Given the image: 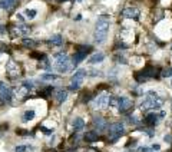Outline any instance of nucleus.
<instances>
[{
	"label": "nucleus",
	"mask_w": 172,
	"mask_h": 152,
	"mask_svg": "<svg viewBox=\"0 0 172 152\" xmlns=\"http://www.w3.org/2000/svg\"><path fill=\"white\" fill-rule=\"evenodd\" d=\"M108 106H109V109H112V111H118V108H119V99L118 98H110Z\"/></svg>",
	"instance_id": "obj_20"
},
{
	"label": "nucleus",
	"mask_w": 172,
	"mask_h": 152,
	"mask_svg": "<svg viewBox=\"0 0 172 152\" xmlns=\"http://www.w3.org/2000/svg\"><path fill=\"white\" fill-rule=\"evenodd\" d=\"M123 132H125V125L122 122H115V123H112V125L108 126V136L112 138V139L121 136Z\"/></svg>",
	"instance_id": "obj_5"
},
{
	"label": "nucleus",
	"mask_w": 172,
	"mask_h": 152,
	"mask_svg": "<svg viewBox=\"0 0 172 152\" xmlns=\"http://www.w3.org/2000/svg\"><path fill=\"white\" fill-rule=\"evenodd\" d=\"M98 138V134L96 132H88L86 135H85V139L89 141V142H92V141H95Z\"/></svg>",
	"instance_id": "obj_23"
},
{
	"label": "nucleus",
	"mask_w": 172,
	"mask_h": 152,
	"mask_svg": "<svg viewBox=\"0 0 172 152\" xmlns=\"http://www.w3.org/2000/svg\"><path fill=\"white\" fill-rule=\"evenodd\" d=\"M67 95H69V92H67L66 89H58V91L55 92L56 102H58V103H63L67 99Z\"/></svg>",
	"instance_id": "obj_11"
},
{
	"label": "nucleus",
	"mask_w": 172,
	"mask_h": 152,
	"mask_svg": "<svg viewBox=\"0 0 172 152\" xmlns=\"http://www.w3.org/2000/svg\"><path fill=\"white\" fill-rule=\"evenodd\" d=\"M53 68L59 73H66L70 69V59L66 53H56L53 55Z\"/></svg>",
	"instance_id": "obj_3"
},
{
	"label": "nucleus",
	"mask_w": 172,
	"mask_h": 152,
	"mask_svg": "<svg viewBox=\"0 0 172 152\" xmlns=\"http://www.w3.org/2000/svg\"><path fill=\"white\" fill-rule=\"evenodd\" d=\"M119 99V108H118V111L119 112H126L129 108H132V101L129 98H126V96H121Z\"/></svg>",
	"instance_id": "obj_10"
},
{
	"label": "nucleus",
	"mask_w": 172,
	"mask_h": 152,
	"mask_svg": "<svg viewBox=\"0 0 172 152\" xmlns=\"http://www.w3.org/2000/svg\"><path fill=\"white\" fill-rule=\"evenodd\" d=\"M62 2H65V0H62Z\"/></svg>",
	"instance_id": "obj_35"
},
{
	"label": "nucleus",
	"mask_w": 172,
	"mask_h": 152,
	"mask_svg": "<svg viewBox=\"0 0 172 152\" xmlns=\"http://www.w3.org/2000/svg\"><path fill=\"white\" fill-rule=\"evenodd\" d=\"M14 33H16L17 36H25V35H27V33H30V27L29 26H26L22 23L20 26H17L16 29H14Z\"/></svg>",
	"instance_id": "obj_15"
},
{
	"label": "nucleus",
	"mask_w": 172,
	"mask_h": 152,
	"mask_svg": "<svg viewBox=\"0 0 172 152\" xmlns=\"http://www.w3.org/2000/svg\"><path fill=\"white\" fill-rule=\"evenodd\" d=\"M162 75H164V78H172V69H166Z\"/></svg>",
	"instance_id": "obj_29"
},
{
	"label": "nucleus",
	"mask_w": 172,
	"mask_h": 152,
	"mask_svg": "<svg viewBox=\"0 0 172 152\" xmlns=\"http://www.w3.org/2000/svg\"><path fill=\"white\" fill-rule=\"evenodd\" d=\"M88 75V72L85 69H79L78 72H75V75L72 76V80H70V85H69V89L70 91H78L80 86H82V83H83V79L85 76Z\"/></svg>",
	"instance_id": "obj_4"
},
{
	"label": "nucleus",
	"mask_w": 172,
	"mask_h": 152,
	"mask_svg": "<svg viewBox=\"0 0 172 152\" xmlns=\"http://www.w3.org/2000/svg\"><path fill=\"white\" fill-rule=\"evenodd\" d=\"M40 66H42L43 69H47V70L50 69V65H49V60H47V59H43V60H42V65H40Z\"/></svg>",
	"instance_id": "obj_28"
},
{
	"label": "nucleus",
	"mask_w": 172,
	"mask_h": 152,
	"mask_svg": "<svg viewBox=\"0 0 172 152\" xmlns=\"http://www.w3.org/2000/svg\"><path fill=\"white\" fill-rule=\"evenodd\" d=\"M27 149H29V146H26V145H19V146H16L14 151L16 152H26Z\"/></svg>",
	"instance_id": "obj_27"
},
{
	"label": "nucleus",
	"mask_w": 172,
	"mask_h": 152,
	"mask_svg": "<svg viewBox=\"0 0 172 152\" xmlns=\"http://www.w3.org/2000/svg\"><path fill=\"white\" fill-rule=\"evenodd\" d=\"M17 0H0V9L3 10H10L16 4Z\"/></svg>",
	"instance_id": "obj_16"
},
{
	"label": "nucleus",
	"mask_w": 172,
	"mask_h": 152,
	"mask_svg": "<svg viewBox=\"0 0 172 152\" xmlns=\"http://www.w3.org/2000/svg\"><path fill=\"white\" fill-rule=\"evenodd\" d=\"M171 103H172V101H171Z\"/></svg>",
	"instance_id": "obj_36"
},
{
	"label": "nucleus",
	"mask_w": 172,
	"mask_h": 152,
	"mask_svg": "<svg viewBox=\"0 0 172 152\" xmlns=\"http://www.w3.org/2000/svg\"><path fill=\"white\" fill-rule=\"evenodd\" d=\"M83 128H85V121L82 118H75V121H73V129L75 131H82Z\"/></svg>",
	"instance_id": "obj_17"
},
{
	"label": "nucleus",
	"mask_w": 172,
	"mask_h": 152,
	"mask_svg": "<svg viewBox=\"0 0 172 152\" xmlns=\"http://www.w3.org/2000/svg\"><path fill=\"white\" fill-rule=\"evenodd\" d=\"M93 125L98 129V132H102V131H105V129H108V123L105 122V119H102V118H95Z\"/></svg>",
	"instance_id": "obj_14"
},
{
	"label": "nucleus",
	"mask_w": 172,
	"mask_h": 152,
	"mask_svg": "<svg viewBox=\"0 0 172 152\" xmlns=\"http://www.w3.org/2000/svg\"><path fill=\"white\" fill-rule=\"evenodd\" d=\"M50 43L53 46H62L63 45V37L60 35H53L50 37Z\"/></svg>",
	"instance_id": "obj_18"
},
{
	"label": "nucleus",
	"mask_w": 172,
	"mask_h": 152,
	"mask_svg": "<svg viewBox=\"0 0 172 152\" xmlns=\"http://www.w3.org/2000/svg\"><path fill=\"white\" fill-rule=\"evenodd\" d=\"M34 40H32V39H25L23 40V45L25 46H29V47H33V46H36V43H33Z\"/></svg>",
	"instance_id": "obj_25"
},
{
	"label": "nucleus",
	"mask_w": 172,
	"mask_h": 152,
	"mask_svg": "<svg viewBox=\"0 0 172 152\" xmlns=\"http://www.w3.org/2000/svg\"><path fill=\"white\" fill-rule=\"evenodd\" d=\"M16 20H19L20 23H23V22H25V19H23V16H22V14H16Z\"/></svg>",
	"instance_id": "obj_32"
},
{
	"label": "nucleus",
	"mask_w": 172,
	"mask_h": 152,
	"mask_svg": "<svg viewBox=\"0 0 172 152\" xmlns=\"http://www.w3.org/2000/svg\"><path fill=\"white\" fill-rule=\"evenodd\" d=\"M23 86L25 88H27V89H33L34 88V85H33V82H32V80H25V82H23Z\"/></svg>",
	"instance_id": "obj_26"
},
{
	"label": "nucleus",
	"mask_w": 172,
	"mask_h": 152,
	"mask_svg": "<svg viewBox=\"0 0 172 152\" xmlns=\"http://www.w3.org/2000/svg\"><path fill=\"white\" fill-rule=\"evenodd\" d=\"M162 105H164V99L158 95V92L149 91V92H146L143 101L141 102V105H139V111H142V112L156 111V109H159Z\"/></svg>",
	"instance_id": "obj_2"
},
{
	"label": "nucleus",
	"mask_w": 172,
	"mask_h": 152,
	"mask_svg": "<svg viewBox=\"0 0 172 152\" xmlns=\"http://www.w3.org/2000/svg\"><path fill=\"white\" fill-rule=\"evenodd\" d=\"M105 60V55L102 53V52H98V53H93L90 58H89L88 63L90 65H95V63H101V62Z\"/></svg>",
	"instance_id": "obj_12"
},
{
	"label": "nucleus",
	"mask_w": 172,
	"mask_h": 152,
	"mask_svg": "<svg viewBox=\"0 0 172 152\" xmlns=\"http://www.w3.org/2000/svg\"><path fill=\"white\" fill-rule=\"evenodd\" d=\"M122 17H125V19H138L139 14H141V10L138 7H135V6H128L122 10Z\"/></svg>",
	"instance_id": "obj_7"
},
{
	"label": "nucleus",
	"mask_w": 172,
	"mask_h": 152,
	"mask_svg": "<svg viewBox=\"0 0 172 152\" xmlns=\"http://www.w3.org/2000/svg\"><path fill=\"white\" fill-rule=\"evenodd\" d=\"M129 121H130V123H134V125H136V123H139L138 122V118L135 115H132V116H129Z\"/></svg>",
	"instance_id": "obj_30"
},
{
	"label": "nucleus",
	"mask_w": 172,
	"mask_h": 152,
	"mask_svg": "<svg viewBox=\"0 0 172 152\" xmlns=\"http://www.w3.org/2000/svg\"><path fill=\"white\" fill-rule=\"evenodd\" d=\"M139 151H141V152H155L152 148H141Z\"/></svg>",
	"instance_id": "obj_31"
},
{
	"label": "nucleus",
	"mask_w": 172,
	"mask_h": 152,
	"mask_svg": "<svg viewBox=\"0 0 172 152\" xmlns=\"http://www.w3.org/2000/svg\"><path fill=\"white\" fill-rule=\"evenodd\" d=\"M109 93L108 92H102L99 96H98L95 101H93V108L95 109H105V108H108V103H109Z\"/></svg>",
	"instance_id": "obj_6"
},
{
	"label": "nucleus",
	"mask_w": 172,
	"mask_h": 152,
	"mask_svg": "<svg viewBox=\"0 0 172 152\" xmlns=\"http://www.w3.org/2000/svg\"><path fill=\"white\" fill-rule=\"evenodd\" d=\"M85 58H86V52H78L76 56H75V59H73V66H78Z\"/></svg>",
	"instance_id": "obj_19"
},
{
	"label": "nucleus",
	"mask_w": 172,
	"mask_h": 152,
	"mask_svg": "<svg viewBox=\"0 0 172 152\" xmlns=\"http://www.w3.org/2000/svg\"><path fill=\"white\" fill-rule=\"evenodd\" d=\"M6 72L9 73V76H12V78H17L19 76V66L14 63L13 60H9L7 65H6Z\"/></svg>",
	"instance_id": "obj_9"
},
{
	"label": "nucleus",
	"mask_w": 172,
	"mask_h": 152,
	"mask_svg": "<svg viewBox=\"0 0 172 152\" xmlns=\"http://www.w3.org/2000/svg\"><path fill=\"white\" fill-rule=\"evenodd\" d=\"M0 99H3V102H9L12 99V91L4 82H0Z\"/></svg>",
	"instance_id": "obj_8"
},
{
	"label": "nucleus",
	"mask_w": 172,
	"mask_h": 152,
	"mask_svg": "<svg viewBox=\"0 0 172 152\" xmlns=\"http://www.w3.org/2000/svg\"><path fill=\"white\" fill-rule=\"evenodd\" d=\"M132 63H134V66H141L143 65V59L139 58V56H134L132 58Z\"/></svg>",
	"instance_id": "obj_24"
},
{
	"label": "nucleus",
	"mask_w": 172,
	"mask_h": 152,
	"mask_svg": "<svg viewBox=\"0 0 172 152\" xmlns=\"http://www.w3.org/2000/svg\"><path fill=\"white\" fill-rule=\"evenodd\" d=\"M25 16L29 19V20H32V19H34V17L38 16V12L34 10V9H26L25 10Z\"/></svg>",
	"instance_id": "obj_22"
},
{
	"label": "nucleus",
	"mask_w": 172,
	"mask_h": 152,
	"mask_svg": "<svg viewBox=\"0 0 172 152\" xmlns=\"http://www.w3.org/2000/svg\"><path fill=\"white\" fill-rule=\"evenodd\" d=\"M34 118H36V112H34V109H26L25 113H23V116H22V121L25 123L30 122V121H33Z\"/></svg>",
	"instance_id": "obj_13"
},
{
	"label": "nucleus",
	"mask_w": 172,
	"mask_h": 152,
	"mask_svg": "<svg viewBox=\"0 0 172 152\" xmlns=\"http://www.w3.org/2000/svg\"><path fill=\"white\" fill-rule=\"evenodd\" d=\"M109 27H110L109 17H106V16L98 17L96 25H95V33H93L95 43H98V45H103L105 43L108 33H109Z\"/></svg>",
	"instance_id": "obj_1"
},
{
	"label": "nucleus",
	"mask_w": 172,
	"mask_h": 152,
	"mask_svg": "<svg viewBox=\"0 0 172 152\" xmlns=\"http://www.w3.org/2000/svg\"><path fill=\"white\" fill-rule=\"evenodd\" d=\"M171 86H172V80H171Z\"/></svg>",
	"instance_id": "obj_34"
},
{
	"label": "nucleus",
	"mask_w": 172,
	"mask_h": 152,
	"mask_svg": "<svg viewBox=\"0 0 172 152\" xmlns=\"http://www.w3.org/2000/svg\"><path fill=\"white\" fill-rule=\"evenodd\" d=\"M40 79L42 80H58L59 79V76L58 75H53V73H43V75H40Z\"/></svg>",
	"instance_id": "obj_21"
},
{
	"label": "nucleus",
	"mask_w": 172,
	"mask_h": 152,
	"mask_svg": "<svg viewBox=\"0 0 172 152\" xmlns=\"http://www.w3.org/2000/svg\"><path fill=\"white\" fill-rule=\"evenodd\" d=\"M151 148L154 149V151H159V149H161V146H159V145H158V144H154V145H152V146H151Z\"/></svg>",
	"instance_id": "obj_33"
}]
</instances>
